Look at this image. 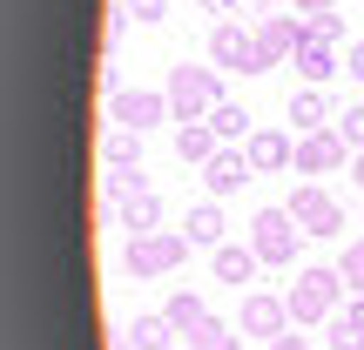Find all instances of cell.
I'll list each match as a JSON object with an SVG mask.
<instances>
[{
	"instance_id": "1",
	"label": "cell",
	"mask_w": 364,
	"mask_h": 350,
	"mask_svg": "<svg viewBox=\"0 0 364 350\" xmlns=\"http://www.w3.org/2000/svg\"><path fill=\"white\" fill-rule=\"evenodd\" d=\"M338 297H344V276L338 270H297L290 283V324H331L338 317Z\"/></svg>"
},
{
	"instance_id": "2",
	"label": "cell",
	"mask_w": 364,
	"mask_h": 350,
	"mask_svg": "<svg viewBox=\"0 0 364 350\" xmlns=\"http://www.w3.org/2000/svg\"><path fill=\"white\" fill-rule=\"evenodd\" d=\"M223 94H216V67H169V108H176V121H209V108H216Z\"/></svg>"
},
{
	"instance_id": "3",
	"label": "cell",
	"mask_w": 364,
	"mask_h": 350,
	"mask_svg": "<svg viewBox=\"0 0 364 350\" xmlns=\"http://www.w3.org/2000/svg\"><path fill=\"white\" fill-rule=\"evenodd\" d=\"M297 216L290 209H257V222H250V249H257L263 263H297Z\"/></svg>"
},
{
	"instance_id": "4",
	"label": "cell",
	"mask_w": 364,
	"mask_h": 350,
	"mask_svg": "<svg viewBox=\"0 0 364 350\" xmlns=\"http://www.w3.org/2000/svg\"><path fill=\"white\" fill-rule=\"evenodd\" d=\"M182 256H189V236H182V229H149V236L129 243V270L135 276H169Z\"/></svg>"
},
{
	"instance_id": "5",
	"label": "cell",
	"mask_w": 364,
	"mask_h": 350,
	"mask_svg": "<svg viewBox=\"0 0 364 350\" xmlns=\"http://www.w3.org/2000/svg\"><path fill=\"white\" fill-rule=\"evenodd\" d=\"M284 209L297 216V229H304V236H338V229H344V209L331 202V195L317 189V182H304V189H290V202H284Z\"/></svg>"
},
{
	"instance_id": "6",
	"label": "cell",
	"mask_w": 364,
	"mask_h": 350,
	"mask_svg": "<svg viewBox=\"0 0 364 350\" xmlns=\"http://www.w3.org/2000/svg\"><path fill=\"white\" fill-rule=\"evenodd\" d=\"M304 40H311V34H304V13H270V21L257 27V75L277 67L284 54H297Z\"/></svg>"
},
{
	"instance_id": "7",
	"label": "cell",
	"mask_w": 364,
	"mask_h": 350,
	"mask_svg": "<svg viewBox=\"0 0 364 350\" xmlns=\"http://www.w3.org/2000/svg\"><path fill=\"white\" fill-rule=\"evenodd\" d=\"M162 115H176V108H169V94H142V88H122L115 102H108V121H115V128H135V135H142V128H156Z\"/></svg>"
},
{
	"instance_id": "8",
	"label": "cell",
	"mask_w": 364,
	"mask_h": 350,
	"mask_svg": "<svg viewBox=\"0 0 364 350\" xmlns=\"http://www.w3.org/2000/svg\"><path fill=\"white\" fill-rule=\"evenodd\" d=\"M344 162H351V148H344L338 128H311V135H297V169H304V175H331V169H344Z\"/></svg>"
},
{
	"instance_id": "9",
	"label": "cell",
	"mask_w": 364,
	"mask_h": 350,
	"mask_svg": "<svg viewBox=\"0 0 364 350\" xmlns=\"http://www.w3.org/2000/svg\"><path fill=\"white\" fill-rule=\"evenodd\" d=\"M209 61H216V67H243V75H257V34H243L236 21H223L216 34H209Z\"/></svg>"
},
{
	"instance_id": "10",
	"label": "cell",
	"mask_w": 364,
	"mask_h": 350,
	"mask_svg": "<svg viewBox=\"0 0 364 350\" xmlns=\"http://www.w3.org/2000/svg\"><path fill=\"white\" fill-rule=\"evenodd\" d=\"M290 303L284 297H243V337H284Z\"/></svg>"
},
{
	"instance_id": "11",
	"label": "cell",
	"mask_w": 364,
	"mask_h": 350,
	"mask_svg": "<svg viewBox=\"0 0 364 350\" xmlns=\"http://www.w3.org/2000/svg\"><path fill=\"white\" fill-rule=\"evenodd\" d=\"M250 175H257V169H250V155H236V148H216V155L203 162V182H209V195H236Z\"/></svg>"
},
{
	"instance_id": "12",
	"label": "cell",
	"mask_w": 364,
	"mask_h": 350,
	"mask_svg": "<svg viewBox=\"0 0 364 350\" xmlns=\"http://www.w3.org/2000/svg\"><path fill=\"white\" fill-rule=\"evenodd\" d=\"M243 155H250V169H257V175H270V169H290V162H297V148H290V135L257 128V135L243 142Z\"/></svg>"
},
{
	"instance_id": "13",
	"label": "cell",
	"mask_w": 364,
	"mask_h": 350,
	"mask_svg": "<svg viewBox=\"0 0 364 350\" xmlns=\"http://www.w3.org/2000/svg\"><path fill=\"white\" fill-rule=\"evenodd\" d=\"M290 121H297V135L331 128V121H338V115H331V94L324 88H297V94H290Z\"/></svg>"
},
{
	"instance_id": "14",
	"label": "cell",
	"mask_w": 364,
	"mask_h": 350,
	"mask_svg": "<svg viewBox=\"0 0 364 350\" xmlns=\"http://www.w3.org/2000/svg\"><path fill=\"white\" fill-rule=\"evenodd\" d=\"M216 142H223V135L209 128V121H176V155L182 162H209V155H216Z\"/></svg>"
},
{
	"instance_id": "15",
	"label": "cell",
	"mask_w": 364,
	"mask_h": 350,
	"mask_svg": "<svg viewBox=\"0 0 364 350\" xmlns=\"http://www.w3.org/2000/svg\"><path fill=\"white\" fill-rule=\"evenodd\" d=\"M257 263H263V256H257V249H243V243H223V249H216V276H223V283H236V290L257 276Z\"/></svg>"
},
{
	"instance_id": "16",
	"label": "cell",
	"mask_w": 364,
	"mask_h": 350,
	"mask_svg": "<svg viewBox=\"0 0 364 350\" xmlns=\"http://www.w3.org/2000/svg\"><path fill=\"white\" fill-rule=\"evenodd\" d=\"M182 236H189L196 249H223V209H216V202H196V209H189V229H182Z\"/></svg>"
},
{
	"instance_id": "17",
	"label": "cell",
	"mask_w": 364,
	"mask_h": 350,
	"mask_svg": "<svg viewBox=\"0 0 364 350\" xmlns=\"http://www.w3.org/2000/svg\"><path fill=\"white\" fill-rule=\"evenodd\" d=\"M297 75L311 81V88H324V81L338 75V54H331L324 40H304V48H297Z\"/></svg>"
},
{
	"instance_id": "18",
	"label": "cell",
	"mask_w": 364,
	"mask_h": 350,
	"mask_svg": "<svg viewBox=\"0 0 364 350\" xmlns=\"http://www.w3.org/2000/svg\"><path fill=\"white\" fill-rule=\"evenodd\" d=\"M324 344H331V350H364V310H358V303L324 324Z\"/></svg>"
},
{
	"instance_id": "19",
	"label": "cell",
	"mask_w": 364,
	"mask_h": 350,
	"mask_svg": "<svg viewBox=\"0 0 364 350\" xmlns=\"http://www.w3.org/2000/svg\"><path fill=\"white\" fill-rule=\"evenodd\" d=\"M162 317H169V324L182 330V337H196V330L209 324V310H203V297H196V290H176V297H169V310H162Z\"/></svg>"
},
{
	"instance_id": "20",
	"label": "cell",
	"mask_w": 364,
	"mask_h": 350,
	"mask_svg": "<svg viewBox=\"0 0 364 350\" xmlns=\"http://www.w3.org/2000/svg\"><path fill=\"white\" fill-rule=\"evenodd\" d=\"M122 222H129L135 236H149V229H156V222H162V202H156V195H149V189L122 195Z\"/></svg>"
},
{
	"instance_id": "21",
	"label": "cell",
	"mask_w": 364,
	"mask_h": 350,
	"mask_svg": "<svg viewBox=\"0 0 364 350\" xmlns=\"http://www.w3.org/2000/svg\"><path fill=\"white\" fill-rule=\"evenodd\" d=\"M169 337H176L169 317H135V324H129V344L135 350H169Z\"/></svg>"
},
{
	"instance_id": "22",
	"label": "cell",
	"mask_w": 364,
	"mask_h": 350,
	"mask_svg": "<svg viewBox=\"0 0 364 350\" xmlns=\"http://www.w3.org/2000/svg\"><path fill=\"white\" fill-rule=\"evenodd\" d=\"M108 169H142V135H135V128L108 135Z\"/></svg>"
},
{
	"instance_id": "23",
	"label": "cell",
	"mask_w": 364,
	"mask_h": 350,
	"mask_svg": "<svg viewBox=\"0 0 364 350\" xmlns=\"http://www.w3.org/2000/svg\"><path fill=\"white\" fill-rule=\"evenodd\" d=\"M209 128H216L223 142H236V135H243V142H250V115H243V108H236V102H216V108H209Z\"/></svg>"
},
{
	"instance_id": "24",
	"label": "cell",
	"mask_w": 364,
	"mask_h": 350,
	"mask_svg": "<svg viewBox=\"0 0 364 350\" xmlns=\"http://www.w3.org/2000/svg\"><path fill=\"white\" fill-rule=\"evenodd\" d=\"M331 128L344 135V148H351V155H364V102H358V108H338V121H331Z\"/></svg>"
},
{
	"instance_id": "25",
	"label": "cell",
	"mask_w": 364,
	"mask_h": 350,
	"mask_svg": "<svg viewBox=\"0 0 364 350\" xmlns=\"http://www.w3.org/2000/svg\"><path fill=\"white\" fill-rule=\"evenodd\" d=\"M304 34H311V40H324V48H331V40L344 34V13H338V7H324V13H311V21H304Z\"/></svg>"
},
{
	"instance_id": "26",
	"label": "cell",
	"mask_w": 364,
	"mask_h": 350,
	"mask_svg": "<svg viewBox=\"0 0 364 350\" xmlns=\"http://www.w3.org/2000/svg\"><path fill=\"white\" fill-rule=\"evenodd\" d=\"M189 350H236V330H230V324H203V330L189 337Z\"/></svg>"
},
{
	"instance_id": "27",
	"label": "cell",
	"mask_w": 364,
	"mask_h": 350,
	"mask_svg": "<svg viewBox=\"0 0 364 350\" xmlns=\"http://www.w3.org/2000/svg\"><path fill=\"white\" fill-rule=\"evenodd\" d=\"M338 276H344V290H364V236L351 249H344V263H338Z\"/></svg>"
},
{
	"instance_id": "28",
	"label": "cell",
	"mask_w": 364,
	"mask_h": 350,
	"mask_svg": "<svg viewBox=\"0 0 364 350\" xmlns=\"http://www.w3.org/2000/svg\"><path fill=\"white\" fill-rule=\"evenodd\" d=\"M129 13L135 21H162V0H129Z\"/></svg>"
},
{
	"instance_id": "29",
	"label": "cell",
	"mask_w": 364,
	"mask_h": 350,
	"mask_svg": "<svg viewBox=\"0 0 364 350\" xmlns=\"http://www.w3.org/2000/svg\"><path fill=\"white\" fill-rule=\"evenodd\" d=\"M270 350H311V344H304L297 330H284V337H270Z\"/></svg>"
},
{
	"instance_id": "30",
	"label": "cell",
	"mask_w": 364,
	"mask_h": 350,
	"mask_svg": "<svg viewBox=\"0 0 364 350\" xmlns=\"http://www.w3.org/2000/svg\"><path fill=\"white\" fill-rule=\"evenodd\" d=\"M344 67H351V81H364V40H351V61Z\"/></svg>"
},
{
	"instance_id": "31",
	"label": "cell",
	"mask_w": 364,
	"mask_h": 350,
	"mask_svg": "<svg viewBox=\"0 0 364 350\" xmlns=\"http://www.w3.org/2000/svg\"><path fill=\"white\" fill-rule=\"evenodd\" d=\"M324 7H338V0H297V13H324Z\"/></svg>"
},
{
	"instance_id": "32",
	"label": "cell",
	"mask_w": 364,
	"mask_h": 350,
	"mask_svg": "<svg viewBox=\"0 0 364 350\" xmlns=\"http://www.w3.org/2000/svg\"><path fill=\"white\" fill-rule=\"evenodd\" d=\"M351 175H358V189H364V155H351Z\"/></svg>"
},
{
	"instance_id": "33",
	"label": "cell",
	"mask_w": 364,
	"mask_h": 350,
	"mask_svg": "<svg viewBox=\"0 0 364 350\" xmlns=\"http://www.w3.org/2000/svg\"><path fill=\"white\" fill-rule=\"evenodd\" d=\"M209 7H243V0H209Z\"/></svg>"
}]
</instances>
